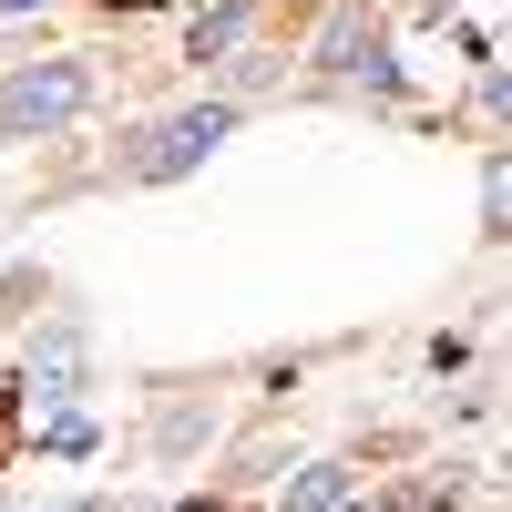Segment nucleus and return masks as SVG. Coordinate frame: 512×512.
<instances>
[{
    "mask_svg": "<svg viewBox=\"0 0 512 512\" xmlns=\"http://www.w3.org/2000/svg\"><path fill=\"white\" fill-rule=\"evenodd\" d=\"M226 103H195V113H175V123H164V134H144V154H134V175L144 185H164V175H185V164H205V154H216L226 144Z\"/></svg>",
    "mask_w": 512,
    "mask_h": 512,
    "instance_id": "2",
    "label": "nucleus"
},
{
    "mask_svg": "<svg viewBox=\"0 0 512 512\" xmlns=\"http://www.w3.org/2000/svg\"><path fill=\"white\" fill-rule=\"evenodd\" d=\"M82 103H93V72L82 62H31L0 82V134H52V123H72Z\"/></svg>",
    "mask_w": 512,
    "mask_h": 512,
    "instance_id": "1",
    "label": "nucleus"
},
{
    "mask_svg": "<svg viewBox=\"0 0 512 512\" xmlns=\"http://www.w3.org/2000/svg\"><path fill=\"white\" fill-rule=\"evenodd\" d=\"M0 11H31V0H0Z\"/></svg>",
    "mask_w": 512,
    "mask_h": 512,
    "instance_id": "8",
    "label": "nucleus"
},
{
    "mask_svg": "<svg viewBox=\"0 0 512 512\" xmlns=\"http://www.w3.org/2000/svg\"><path fill=\"white\" fill-rule=\"evenodd\" d=\"M62 512H103V502H62Z\"/></svg>",
    "mask_w": 512,
    "mask_h": 512,
    "instance_id": "7",
    "label": "nucleus"
},
{
    "mask_svg": "<svg viewBox=\"0 0 512 512\" xmlns=\"http://www.w3.org/2000/svg\"><path fill=\"white\" fill-rule=\"evenodd\" d=\"M287 512H349V472H338V461H318V472H297Z\"/></svg>",
    "mask_w": 512,
    "mask_h": 512,
    "instance_id": "5",
    "label": "nucleus"
},
{
    "mask_svg": "<svg viewBox=\"0 0 512 512\" xmlns=\"http://www.w3.org/2000/svg\"><path fill=\"white\" fill-rule=\"evenodd\" d=\"M31 390L41 400H72L82 390V328H41L31 338Z\"/></svg>",
    "mask_w": 512,
    "mask_h": 512,
    "instance_id": "4",
    "label": "nucleus"
},
{
    "mask_svg": "<svg viewBox=\"0 0 512 512\" xmlns=\"http://www.w3.org/2000/svg\"><path fill=\"white\" fill-rule=\"evenodd\" d=\"M308 62H318V72H369V62H379V11H369V0H338Z\"/></svg>",
    "mask_w": 512,
    "mask_h": 512,
    "instance_id": "3",
    "label": "nucleus"
},
{
    "mask_svg": "<svg viewBox=\"0 0 512 512\" xmlns=\"http://www.w3.org/2000/svg\"><path fill=\"white\" fill-rule=\"evenodd\" d=\"M185 512H205V502H185Z\"/></svg>",
    "mask_w": 512,
    "mask_h": 512,
    "instance_id": "10",
    "label": "nucleus"
},
{
    "mask_svg": "<svg viewBox=\"0 0 512 512\" xmlns=\"http://www.w3.org/2000/svg\"><path fill=\"white\" fill-rule=\"evenodd\" d=\"M431 11H451V0H431Z\"/></svg>",
    "mask_w": 512,
    "mask_h": 512,
    "instance_id": "9",
    "label": "nucleus"
},
{
    "mask_svg": "<svg viewBox=\"0 0 512 512\" xmlns=\"http://www.w3.org/2000/svg\"><path fill=\"white\" fill-rule=\"evenodd\" d=\"M236 21H246V0H216V11H205V21H195V62H216V52H226V41H236Z\"/></svg>",
    "mask_w": 512,
    "mask_h": 512,
    "instance_id": "6",
    "label": "nucleus"
}]
</instances>
